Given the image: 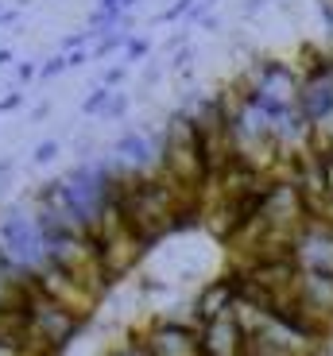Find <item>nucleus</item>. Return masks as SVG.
Returning <instances> with one entry per match:
<instances>
[{"label": "nucleus", "instance_id": "obj_1", "mask_svg": "<svg viewBox=\"0 0 333 356\" xmlns=\"http://www.w3.org/2000/svg\"><path fill=\"white\" fill-rule=\"evenodd\" d=\"M291 259L298 271L307 275H325L333 279V221L325 217H310L298 236L291 241Z\"/></svg>", "mask_w": 333, "mask_h": 356}, {"label": "nucleus", "instance_id": "obj_2", "mask_svg": "<svg viewBox=\"0 0 333 356\" xmlns=\"http://www.w3.org/2000/svg\"><path fill=\"white\" fill-rule=\"evenodd\" d=\"M144 345L152 356H206L202 348V330L194 321L159 318L144 330Z\"/></svg>", "mask_w": 333, "mask_h": 356}, {"label": "nucleus", "instance_id": "obj_3", "mask_svg": "<svg viewBox=\"0 0 333 356\" xmlns=\"http://www.w3.org/2000/svg\"><path fill=\"white\" fill-rule=\"evenodd\" d=\"M108 101H113V89H108V86H97V89L90 93V101H86L81 108H86V116H97V113H105V108H108Z\"/></svg>", "mask_w": 333, "mask_h": 356}, {"label": "nucleus", "instance_id": "obj_4", "mask_svg": "<svg viewBox=\"0 0 333 356\" xmlns=\"http://www.w3.org/2000/svg\"><path fill=\"white\" fill-rule=\"evenodd\" d=\"M108 356H152V353H147V345H144V333H140V337H128L124 345H117V348H113Z\"/></svg>", "mask_w": 333, "mask_h": 356}, {"label": "nucleus", "instance_id": "obj_5", "mask_svg": "<svg viewBox=\"0 0 333 356\" xmlns=\"http://www.w3.org/2000/svg\"><path fill=\"white\" fill-rule=\"evenodd\" d=\"M147 51H152V43H147L144 35L128 39V54H124V58H128V63H140V58H147Z\"/></svg>", "mask_w": 333, "mask_h": 356}, {"label": "nucleus", "instance_id": "obj_6", "mask_svg": "<svg viewBox=\"0 0 333 356\" xmlns=\"http://www.w3.org/2000/svg\"><path fill=\"white\" fill-rule=\"evenodd\" d=\"M66 66H70L66 63V54H54V58H47V63L39 66V78H54V74H63Z\"/></svg>", "mask_w": 333, "mask_h": 356}, {"label": "nucleus", "instance_id": "obj_7", "mask_svg": "<svg viewBox=\"0 0 333 356\" xmlns=\"http://www.w3.org/2000/svg\"><path fill=\"white\" fill-rule=\"evenodd\" d=\"M124 113H128V97H124V93H113V101H108L105 116H108V120H117V116H124Z\"/></svg>", "mask_w": 333, "mask_h": 356}, {"label": "nucleus", "instance_id": "obj_8", "mask_svg": "<svg viewBox=\"0 0 333 356\" xmlns=\"http://www.w3.org/2000/svg\"><path fill=\"white\" fill-rule=\"evenodd\" d=\"M54 155H58V143H54V140H47V143H39V147H35V163H51Z\"/></svg>", "mask_w": 333, "mask_h": 356}, {"label": "nucleus", "instance_id": "obj_9", "mask_svg": "<svg viewBox=\"0 0 333 356\" xmlns=\"http://www.w3.org/2000/svg\"><path fill=\"white\" fill-rule=\"evenodd\" d=\"M124 74H128V66H113V70L105 74V81H101V86H108V89H113L117 81H124Z\"/></svg>", "mask_w": 333, "mask_h": 356}, {"label": "nucleus", "instance_id": "obj_10", "mask_svg": "<svg viewBox=\"0 0 333 356\" xmlns=\"http://www.w3.org/2000/svg\"><path fill=\"white\" fill-rule=\"evenodd\" d=\"M90 58H93V54H86V51H74V54H66V63H70V66H86Z\"/></svg>", "mask_w": 333, "mask_h": 356}, {"label": "nucleus", "instance_id": "obj_11", "mask_svg": "<svg viewBox=\"0 0 333 356\" xmlns=\"http://www.w3.org/2000/svg\"><path fill=\"white\" fill-rule=\"evenodd\" d=\"M124 4H132V0H101V12H120Z\"/></svg>", "mask_w": 333, "mask_h": 356}, {"label": "nucleus", "instance_id": "obj_12", "mask_svg": "<svg viewBox=\"0 0 333 356\" xmlns=\"http://www.w3.org/2000/svg\"><path fill=\"white\" fill-rule=\"evenodd\" d=\"M19 101H24L19 93H8V97H0V113H4V108H16Z\"/></svg>", "mask_w": 333, "mask_h": 356}, {"label": "nucleus", "instance_id": "obj_13", "mask_svg": "<svg viewBox=\"0 0 333 356\" xmlns=\"http://www.w3.org/2000/svg\"><path fill=\"white\" fill-rule=\"evenodd\" d=\"M16 74H19V81H31V78H35L39 70H35V66H31V63H24V66H19Z\"/></svg>", "mask_w": 333, "mask_h": 356}, {"label": "nucleus", "instance_id": "obj_14", "mask_svg": "<svg viewBox=\"0 0 333 356\" xmlns=\"http://www.w3.org/2000/svg\"><path fill=\"white\" fill-rule=\"evenodd\" d=\"M4 63H12V51H0V66Z\"/></svg>", "mask_w": 333, "mask_h": 356}, {"label": "nucleus", "instance_id": "obj_15", "mask_svg": "<svg viewBox=\"0 0 333 356\" xmlns=\"http://www.w3.org/2000/svg\"><path fill=\"white\" fill-rule=\"evenodd\" d=\"M0 16H4V8H0Z\"/></svg>", "mask_w": 333, "mask_h": 356}]
</instances>
